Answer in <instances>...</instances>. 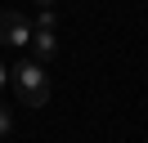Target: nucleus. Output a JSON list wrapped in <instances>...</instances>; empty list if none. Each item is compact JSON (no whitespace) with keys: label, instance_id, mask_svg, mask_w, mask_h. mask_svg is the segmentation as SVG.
Instances as JSON below:
<instances>
[{"label":"nucleus","instance_id":"obj_3","mask_svg":"<svg viewBox=\"0 0 148 143\" xmlns=\"http://www.w3.org/2000/svg\"><path fill=\"white\" fill-rule=\"evenodd\" d=\"M27 49H32V58H36V63H45V67H49V63L58 58V36L49 31V27H36L32 40H27Z\"/></svg>","mask_w":148,"mask_h":143},{"label":"nucleus","instance_id":"obj_2","mask_svg":"<svg viewBox=\"0 0 148 143\" xmlns=\"http://www.w3.org/2000/svg\"><path fill=\"white\" fill-rule=\"evenodd\" d=\"M32 31H36V27L27 22V14H18V9H0V45H9V49H27Z\"/></svg>","mask_w":148,"mask_h":143},{"label":"nucleus","instance_id":"obj_6","mask_svg":"<svg viewBox=\"0 0 148 143\" xmlns=\"http://www.w3.org/2000/svg\"><path fill=\"white\" fill-rule=\"evenodd\" d=\"M5 80H9V67H5V63H0V85H5Z\"/></svg>","mask_w":148,"mask_h":143},{"label":"nucleus","instance_id":"obj_4","mask_svg":"<svg viewBox=\"0 0 148 143\" xmlns=\"http://www.w3.org/2000/svg\"><path fill=\"white\" fill-rule=\"evenodd\" d=\"M9 134H14V112L0 103V139H9Z\"/></svg>","mask_w":148,"mask_h":143},{"label":"nucleus","instance_id":"obj_7","mask_svg":"<svg viewBox=\"0 0 148 143\" xmlns=\"http://www.w3.org/2000/svg\"><path fill=\"white\" fill-rule=\"evenodd\" d=\"M36 5H54V0H36Z\"/></svg>","mask_w":148,"mask_h":143},{"label":"nucleus","instance_id":"obj_1","mask_svg":"<svg viewBox=\"0 0 148 143\" xmlns=\"http://www.w3.org/2000/svg\"><path fill=\"white\" fill-rule=\"evenodd\" d=\"M9 80H14V89H18V98L27 107H45L49 103V72H45V63L23 58L18 67H9Z\"/></svg>","mask_w":148,"mask_h":143},{"label":"nucleus","instance_id":"obj_5","mask_svg":"<svg viewBox=\"0 0 148 143\" xmlns=\"http://www.w3.org/2000/svg\"><path fill=\"white\" fill-rule=\"evenodd\" d=\"M54 22H58V14H54V5H45V9H40V18H36V22H32V27H49V31H54Z\"/></svg>","mask_w":148,"mask_h":143}]
</instances>
